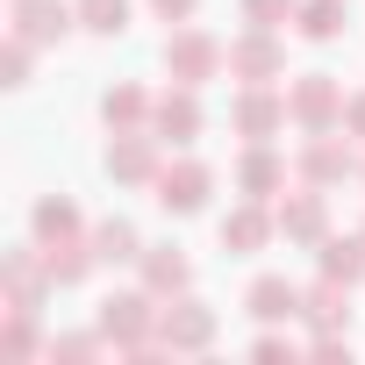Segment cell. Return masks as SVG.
<instances>
[{
  "label": "cell",
  "instance_id": "5b68a950",
  "mask_svg": "<svg viewBox=\"0 0 365 365\" xmlns=\"http://www.w3.org/2000/svg\"><path fill=\"white\" fill-rule=\"evenodd\" d=\"M72 22H79V0H15V36H29L36 51L58 43Z\"/></svg>",
  "mask_w": 365,
  "mask_h": 365
},
{
  "label": "cell",
  "instance_id": "7c38bea8",
  "mask_svg": "<svg viewBox=\"0 0 365 365\" xmlns=\"http://www.w3.org/2000/svg\"><path fill=\"white\" fill-rule=\"evenodd\" d=\"M93 265H101V251H86V244H72V237H65V244H43V272H51V287H79Z\"/></svg>",
  "mask_w": 365,
  "mask_h": 365
},
{
  "label": "cell",
  "instance_id": "ffe728a7",
  "mask_svg": "<svg viewBox=\"0 0 365 365\" xmlns=\"http://www.w3.org/2000/svg\"><path fill=\"white\" fill-rule=\"evenodd\" d=\"M143 279H150V294H179L194 279V265L179 258V251H143Z\"/></svg>",
  "mask_w": 365,
  "mask_h": 365
},
{
  "label": "cell",
  "instance_id": "2e32d148",
  "mask_svg": "<svg viewBox=\"0 0 365 365\" xmlns=\"http://www.w3.org/2000/svg\"><path fill=\"white\" fill-rule=\"evenodd\" d=\"M322 279L358 287V279H365V237H336V244H322Z\"/></svg>",
  "mask_w": 365,
  "mask_h": 365
},
{
  "label": "cell",
  "instance_id": "e0dca14e",
  "mask_svg": "<svg viewBox=\"0 0 365 365\" xmlns=\"http://www.w3.org/2000/svg\"><path fill=\"white\" fill-rule=\"evenodd\" d=\"M279 179H287V165H279L265 143H258V150H244V165H237V187H244V194H258V201H265Z\"/></svg>",
  "mask_w": 365,
  "mask_h": 365
},
{
  "label": "cell",
  "instance_id": "4316f807",
  "mask_svg": "<svg viewBox=\"0 0 365 365\" xmlns=\"http://www.w3.org/2000/svg\"><path fill=\"white\" fill-rule=\"evenodd\" d=\"M0 344H8V358H29V351H36V329H29V308H15V322H8V336H0Z\"/></svg>",
  "mask_w": 365,
  "mask_h": 365
},
{
  "label": "cell",
  "instance_id": "ba28073f",
  "mask_svg": "<svg viewBox=\"0 0 365 365\" xmlns=\"http://www.w3.org/2000/svg\"><path fill=\"white\" fill-rule=\"evenodd\" d=\"M230 72H244L251 86L279 79V43H272V29H251V36H237V43H230Z\"/></svg>",
  "mask_w": 365,
  "mask_h": 365
},
{
  "label": "cell",
  "instance_id": "603a6c76",
  "mask_svg": "<svg viewBox=\"0 0 365 365\" xmlns=\"http://www.w3.org/2000/svg\"><path fill=\"white\" fill-rule=\"evenodd\" d=\"M79 29H93V36H122V29H129V0H79Z\"/></svg>",
  "mask_w": 365,
  "mask_h": 365
},
{
  "label": "cell",
  "instance_id": "30bf717a",
  "mask_svg": "<svg viewBox=\"0 0 365 365\" xmlns=\"http://www.w3.org/2000/svg\"><path fill=\"white\" fill-rule=\"evenodd\" d=\"M344 172H351V150L329 129H315V143L301 150V179H308V187H329V179H344Z\"/></svg>",
  "mask_w": 365,
  "mask_h": 365
},
{
  "label": "cell",
  "instance_id": "83f0119b",
  "mask_svg": "<svg viewBox=\"0 0 365 365\" xmlns=\"http://www.w3.org/2000/svg\"><path fill=\"white\" fill-rule=\"evenodd\" d=\"M150 8H158L165 22H194V8H201V0H150Z\"/></svg>",
  "mask_w": 365,
  "mask_h": 365
},
{
  "label": "cell",
  "instance_id": "4fadbf2b",
  "mask_svg": "<svg viewBox=\"0 0 365 365\" xmlns=\"http://www.w3.org/2000/svg\"><path fill=\"white\" fill-rule=\"evenodd\" d=\"M279 122H287V101H272V93H265V86H258V93H244V101H237V129H244V136H251V143H265V136H272V129H279Z\"/></svg>",
  "mask_w": 365,
  "mask_h": 365
},
{
  "label": "cell",
  "instance_id": "f546056e",
  "mask_svg": "<svg viewBox=\"0 0 365 365\" xmlns=\"http://www.w3.org/2000/svg\"><path fill=\"white\" fill-rule=\"evenodd\" d=\"M344 129H351V136H365V93H358V101H344Z\"/></svg>",
  "mask_w": 365,
  "mask_h": 365
},
{
  "label": "cell",
  "instance_id": "3957f363",
  "mask_svg": "<svg viewBox=\"0 0 365 365\" xmlns=\"http://www.w3.org/2000/svg\"><path fill=\"white\" fill-rule=\"evenodd\" d=\"M108 172L122 179V187H158V129H115Z\"/></svg>",
  "mask_w": 365,
  "mask_h": 365
},
{
  "label": "cell",
  "instance_id": "484cf974",
  "mask_svg": "<svg viewBox=\"0 0 365 365\" xmlns=\"http://www.w3.org/2000/svg\"><path fill=\"white\" fill-rule=\"evenodd\" d=\"M29 65H36V43L8 29V86H29Z\"/></svg>",
  "mask_w": 365,
  "mask_h": 365
},
{
  "label": "cell",
  "instance_id": "7402d4cb",
  "mask_svg": "<svg viewBox=\"0 0 365 365\" xmlns=\"http://www.w3.org/2000/svg\"><path fill=\"white\" fill-rule=\"evenodd\" d=\"M301 315H308L315 329H336V322H344V279H322L315 294H301Z\"/></svg>",
  "mask_w": 365,
  "mask_h": 365
},
{
  "label": "cell",
  "instance_id": "9c48e42d",
  "mask_svg": "<svg viewBox=\"0 0 365 365\" xmlns=\"http://www.w3.org/2000/svg\"><path fill=\"white\" fill-rule=\"evenodd\" d=\"M158 336H165L172 351H201V344L215 336V315H208L201 301H179L172 315H158Z\"/></svg>",
  "mask_w": 365,
  "mask_h": 365
},
{
  "label": "cell",
  "instance_id": "44dd1931",
  "mask_svg": "<svg viewBox=\"0 0 365 365\" xmlns=\"http://www.w3.org/2000/svg\"><path fill=\"white\" fill-rule=\"evenodd\" d=\"M93 251H101V265H129V258H143V244H136L129 222H101V230H93Z\"/></svg>",
  "mask_w": 365,
  "mask_h": 365
},
{
  "label": "cell",
  "instance_id": "d6986e66",
  "mask_svg": "<svg viewBox=\"0 0 365 365\" xmlns=\"http://www.w3.org/2000/svg\"><path fill=\"white\" fill-rule=\"evenodd\" d=\"M265 237H272V215H265V208H237V215H222V244H230V251H258Z\"/></svg>",
  "mask_w": 365,
  "mask_h": 365
},
{
  "label": "cell",
  "instance_id": "9a60e30c",
  "mask_svg": "<svg viewBox=\"0 0 365 365\" xmlns=\"http://www.w3.org/2000/svg\"><path fill=\"white\" fill-rule=\"evenodd\" d=\"M294 29H301L308 43L344 36V0H301V8H294Z\"/></svg>",
  "mask_w": 365,
  "mask_h": 365
},
{
  "label": "cell",
  "instance_id": "cb8c5ba5",
  "mask_svg": "<svg viewBox=\"0 0 365 365\" xmlns=\"http://www.w3.org/2000/svg\"><path fill=\"white\" fill-rule=\"evenodd\" d=\"M36 237H43V244L79 237V208H72V201H36Z\"/></svg>",
  "mask_w": 365,
  "mask_h": 365
},
{
  "label": "cell",
  "instance_id": "8992f818",
  "mask_svg": "<svg viewBox=\"0 0 365 365\" xmlns=\"http://www.w3.org/2000/svg\"><path fill=\"white\" fill-rule=\"evenodd\" d=\"M101 336H115L129 351H150V294H115L101 308Z\"/></svg>",
  "mask_w": 365,
  "mask_h": 365
},
{
  "label": "cell",
  "instance_id": "8fae6325",
  "mask_svg": "<svg viewBox=\"0 0 365 365\" xmlns=\"http://www.w3.org/2000/svg\"><path fill=\"white\" fill-rule=\"evenodd\" d=\"M244 308H251L258 322H279V315H301V287H287L279 272H265V279H251Z\"/></svg>",
  "mask_w": 365,
  "mask_h": 365
},
{
  "label": "cell",
  "instance_id": "6da1fadb",
  "mask_svg": "<svg viewBox=\"0 0 365 365\" xmlns=\"http://www.w3.org/2000/svg\"><path fill=\"white\" fill-rule=\"evenodd\" d=\"M222 65H230V51H222L208 29H187V22H179V29L165 36V72H172L179 86H208Z\"/></svg>",
  "mask_w": 365,
  "mask_h": 365
},
{
  "label": "cell",
  "instance_id": "52a82bcc",
  "mask_svg": "<svg viewBox=\"0 0 365 365\" xmlns=\"http://www.w3.org/2000/svg\"><path fill=\"white\" fill-rule=\"evenodd\" d=\"M150 129H158V143H179V150H187V143L201 136V101H194V86L165 93V101L150 108Z\"/></svg>",
  "mask_w": 365,
  "mask_h": 365
},
{
  "label": "cell",
  "instance_id": "ac0fdd59",
  "mask_svg": "<svg viewBox=\"0 0 365 365\" xmlns=\"http://www.w3.org/2000/svg\"><path fill=\"white\" fill-rule=\"evenodd\" d=\"M322 222H329L322 194H294V201L279 208V230H287V237H301V244H308V237H322Z\"/></svg>",
  "mask_w": 365,
  "mask_h": 365
},
{
  "label": "cell",
  "instance_id": "f1b7e54d",
  "mask_svg": "<svg viewBox=\"0 0 365 365\" xmlns=\"http://www.w3.org/2000/svg\"><path fill=\"white\" fill-rule=\"evenodd\" d=\"M93 344H101V336H58V344H51V351H65V358H86V351H93Z\"/></svg>",
  "mask_w": 365,
  "mask_h": 365
},
{
  "label": "cell",
  "instance_id": "7a4b0ae2",
  "mask_svg": "<svg viewBox=\"0 0 365 365\" xmlns=\"http://www.w3.org/2000/svg\"><path fill=\"white\" fill-rule=\"evenodd\" d=\"M287 115H294L301 129H329V122H344V86H336L329 72H301V79L287 86Z\"/></svg>",
  "mask_w": 365,
  "mask_h": 365
},
{
  "label": "cell",
  "instance_id": "5bb4252c",
  "mask_svg": "<svg viewBox=\"0 0 365 365\" xmlns=\"http://www.w3.org/2000/svg\"><path fill=\"white\" fill-rule=\"evenodd\" d=\"M143 115H150V93L143 86H108L101 93V122L108 129H143Z\"/></svg>",
  "mask_w": 365,
  "mask_h": 365
},
{
  "label": "cell",
  "instance_id": "277c9868",
  "mask_svg": "<svg viewBox=\"0 0 365 365\" xmlns=\"http://www.w3.org/2000/svg\"><path fill=\"white\" fill-rule=\"evenodd\" d=\"M208 187H215V172H208L201 158H179V165H165V172H158V208L194 215V208H208Z\"/></svg>",
  "mask_w": 365,
  "mask_h": 365
},
{
  "label": "cell",
  "instance_id": "d4e9b609",
  "mask_svg": "<svg viewBox=\"0 0 365 365\" xmlns=\"http://www.w3.org/2000/svg\"><path fill=\"white\" fill-rule=\"evenodd\" d=\"M294 8H301V0H244V22H251V29H279Z\"/></svg>",
  "mask_w": 365,
  "mask_h": 365
}]
</instances>
